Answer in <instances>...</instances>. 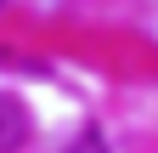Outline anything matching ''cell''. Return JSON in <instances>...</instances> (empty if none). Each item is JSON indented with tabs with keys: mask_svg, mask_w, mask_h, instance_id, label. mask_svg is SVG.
Returning <instances> with one entry per match:
<instances>
[{
	"mask_svg": "<svg viewBox=\"0 0 158 153\" xmlns=\"http://www.w3.org/2000/svg\"><path fill=\"white\" fill-rule=\"evenodd\" d=\"M28 108L23 102H17V97H0V153H17V147H23L28 142Z\"/></svg>",
	"mask_w": 158,
	"mask_h": 153,
	"instance_id": "6da1fadb",
	"label": "cell"
},
{
	"mask_svg": "<svg viewBox=\"0 0 158 153\" xmlns=\"http://www.w3.org/2000/svg\"><path fill=\"white\" fill-rule=\"evenodd\" d=\"M68 153H107V142L96 136V130H85V136H73V147Z\"/></svg>",
	"mask_w": 158,
	"mask_h": 153,
	"instance_id": "7a4b0ae2",
	"label": "cell"
}]
</instances>
